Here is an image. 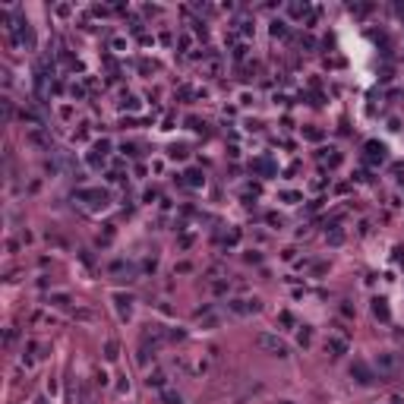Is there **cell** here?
Here are the masks:
<instances>
[{"instance_id": "7", "label": "cell", "mask_w": 404, "mask_h": 404, "mask_svg": "<svg viewBox=\"0 0 404 404\" xmlns=\"http://www.w3.org/2000/svg\"><path fill=\"white\" fill-rule=\"evenodd\" d=\"M164 401H168V404H183L180 395H174V392H164Z\"/></svg>"}, {"instance_id": "6", "label": "cell", "mask_w": 404, "mask_h": 404, "mask_svg": "<svg viewBox=\"0 0 404 404\" xmlns=\"http://www.w3.org/2000/svg\"><path fill=\"white\" fill-rule=\"evenodd\" d=\"M104 357H108V360H117V344H114V341L104 347Z\"/></svg>"}, {"instance_id": "4", "label": "cell", "mask_w": 404, "mask_h": 404, "mask_svg": "<svg viewBox=\"0 0 404 404\" xmlns=\"http://www.w3.org/2000/svg\"><path fill=\"white\" fill-rule=\"evenodd\" d=\"M104 155H108V142H101V145H95V155H92V164H98V161H104Z\"/></svg>"}, {"instance_id": "9", "label": "cell", "mask_w": 404, "mask_h": 404, "mask_svg": "<svg viewBox=\"0 0 404 404\" xmlns=\"http://www.w3.org/2000/svg\"><path fill=\"white\" fill-rule=\"evenodd\" d=\"M284 32H288V29H284V22H275V25H271V35H284Z\"/></svg>"}, {"instance_id": "5", "label": "cell", "mask_w": 404, "mask_h": 404, "mask_svg": "<svg viewBox=\"0 0 404 404\" xmlns=\"http://www.w3.org/2000/svg\"><path fill=\"white\" fill-rule=\"evenodd\" d=\"M350 373H357V376H360V382H369V373H366V366H363V363H357V366L350 369Z\"/></svg>"}, {"instance_id": "10", "label": "cell", "mask_w": 404, "mask_h": 404, "mask_svg": "<svg viewBox=\"0 0 404 404\" xmlns=\"http://www.w3.org/2000/svg\"><path fill=\"white\" fill-rule=\"evenodd\" d=\"M187 177H190V183H193V187H199V183H202V177H199V174H196V171H190V174H187Z\"/></svg>"}, {"instance_id": "3", "label": "cell", "mask_w": 404, "mask_h": 404, "mask_svg": "<svg viewBox=\"0 0 404 404\" xmlns=\"http://www.w3.org/2000/svg\"><path fill=\"white\" fill-rule=\"evenodd\" d=\"M234 309L237 313H250V309H259V303L256 300H234Z\"/></svg>"}, {"instance_id": "1", "label": "cell", "mask_w": 404, "mask_h": 404, "mask_svg": "<svg viewBox=\"0 0 404 404\" xmlns=\"http://www.w3.org/2000/svg\"><path fill=\"white\" fill-rule=\"evenodd\" d=\"M256 344H259L262 350H269V354H275V357H288L290 354L288 344H284L278 335H269V332H259V335H256Z\"/></svg>"}, {"instance_id": "2", "label": "cell", "mask_w": 404, "mask_h": 404, "mask_svg": "<svg viewBox=\"0 0 404 404\" xmlns=\"http://www.w3.org/2000/svg\"><path fill=\"white\" fill-rule=\"evenodd\" d=\"M76 199L85 202L89 209H104V205H108V193H104V190H79Z\"/></svg>"}, {"instance_id": "8", "label": "cell", "mask_w": 404, "mask_h": 404, "mask_svg": "<svg viewBox=\"0 0 404 404\" xmlns=\"http://www.w3.org/2000/svg\"><path fill=\"white\" fill-rule=\"evenodd\" d=\"M328 347H332L335 354H341V350H344V341H338V338H335V341H328Z\"/></svg>"}]
</instances>
